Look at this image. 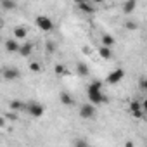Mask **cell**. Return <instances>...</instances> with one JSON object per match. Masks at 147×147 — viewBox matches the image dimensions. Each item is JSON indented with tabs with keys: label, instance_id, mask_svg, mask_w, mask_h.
Returning a JSON list of instances; mask_svg holds the SVG:
<instances>
[{
	"label": "cell",
	"instance_id": "cell-1",
	"mask_svg": "<svg viewBox=\"0 0 147 147\" xmlns=\"http://www.w3.org/2000/svg\"><path fill=\"white\" fill-rule=\"evenodd\" d=\"M87 95H88L92 106H99V104L107 102V97L102 94V82H99V80H95V82H92V83L88 85Z\"/></svg>",
	"mask_w": 147,
	"mask_h": 147
},
{
	"label": "cell",
	"instance_id": "cell-2",
	"mask_svg": "<svg viewBox=\"0 0 147 147\" xmlns=\"http://www.w3.org/2000/svg\"><path fill=\"white\" fill-rule=\"evenodd\" d=\"M43 111H45V107H43L40 102H36V100H30V102H26V109H24V113H28L30 116H33V118H40V116L43 114Z\"/></svg>",
	"mask_w": 147,
	"mask_h": 147
},
{
	"label": "cell",
	"instance_id": "cell-3",
	"mask_svg": "<svg viewBox=\"0 0 147 147\" xmlns=\"http://www.w3.org/2000/svg\"><path fill=\"white\" fill-rule=\"evenodd\" d=\"M35 24L42 30V31H52L54 30V21L47 16H36L35 18Z\"/></svg>",
	"mask_w": 147,
	"mask_h": 147
},
{
	"label": "cell",
	"instance_id": "cell-4",
	"mask_svg": "<svg viewBox=\"0 0 147 147\" xmlns=\"http://www.w3.org/2000/svg\"><path fill=\"white\" fill-rule=\"evenodd\" d=\"M145 109H147V106H145V104H140L138 100H133V102L130 104V113H131L135 118H144V116H145Z\"/></svg>",
	"mask_w": 147,
	"mask_h": 147
},
{
	"label": "cell",
	"instance_id": "cell-5",
	"mask_svg": "<svg viewBox=\"0 0 147 147\" xmlns=\"http://www.w3.org/2000/svg\"><path fill=\"white\" fill-rule=\"evenodd\" d=\"M2 76L7 82H14V80H18L21 76V73H19L18 67H2Z\"/></svg>",
	"mask_w": 147,
	"mask_h": 147
},
{
	"label": "cell",
	"instance_id": "cell-6",
	"mask_svg": "<svg viewBox=\"0 0 147 147\" xmlns=\"http://www.w3.org/2000/svg\"><path fill=\"white\" fill-rule=\"evenodd\" d=\"M80 116H82L83 119H92V118H95V106H92L90 102H88V104H83V106L80 107Z\"/></svg>",
	"mask_w": 147,
	"mask_h": 147
},
{
	"label": "cell",
	"instance_id": "cell-7",
	"mask_svg": "<svg viewBox=\"0 0 147 147\" xmlns=\"http://www.w3.org/2000/svg\"><path fill=\"white\" fill-rule=\"evenodd\" d=\"M123 78H125V69H114L111 75L107 76L106 82H107L109 85H116V83H119Z\"/></svg>",
	"mask_w": 147,
	"mask_h": 147
},
{
	"label": "cell",
	"instance_id": "cell-8",
	"mask_svg": "<svg viewBox=\"0 0 147 147\" xmlns=\"http://www.w3.org/2000/svg\"><path fill=\"white\" fill-rule=\"evenodd\" d=\"M23 57H28V55H31V52H33V43H30V42H24L23 45H19V50H18Z\"/></svg>",
	"mask_w": 147,
	"mask_h": 147
},
{
	"label": "cell",
	"instance_id": "cell-9",
	"mask_svg": "<svg viewBox=\"0 0 147 147\" xmlns=\"http://www.w3.org/2000/svg\"><path fill=\"white\" fill-rule=\"evenodd\" d=\"M76 7H78L80 11H83L85 14H94V11H95V7H94L92 4L85 2V0H82V2H78V4H76Z\"/></svg>",
	"mask_w": 147,
	"mask_h": 147
},
{
	"label": "cell",
	"instance_id": "cell-10",
	"mask_svg": "<svg viewBox=\"0 0 147 147\" xmlns=\"http://www.w3.org/2000/svg\"><path fill=\"white\" fill-rule=\"evenodd\" d=\"M28 35V30L24 26H16L14 28V40H24Z\"/></svg>",
	"mask_w": 147,
	"mask_h": 147
},
{
	"label": "cell",
	"instance_id": "cell-11",
	"mask_svg": "<svg viewBox=\"0 0 147 147\" xmlns=\"http://www.w3.org/2000/svg\"><path fill=\"white\" fill-rule=\"evenodd\" d=\"M9 107H11L12 113L14 111H24L26 109V102H23V100H11L9 102Z\"/></svg>",
	"mask_w": 147,
	"mask_h": 147
},
{
	"label": "cell",
	"instance_id": "cell-12",
	"mask_svg": "<svg viewBox=\"0 0 147 147\" xmlns=\"http://www.w3.org/2000/svg\"><path fill=\"white\" fill-rule=\"evenodd\" d=\"M59 100H61V104H64V106H73V104H75V99H73L67 92H61Z\"/></svg>",
	"mask_w": 147,
	"mask_h": 147
},
{
	"label": "cell",
	"instance_id": "cell-13",
	"mask_svg": "<svg viewBox=\"0 0 147 147\" xmlns=\"http://www.w3.org/2000/svg\"><path fill=\"white\" fill-rule=\"evenodd\" d=\"M5 50H7V52H18V50H19V42L14 40V38L7 40V42H5Z\"/></svg>",
	"mask_w": 147,
	"mask_h": 147
},
{
	"label": "cell",
	"instance_id": "cell-14",
	"mask_svg": "<svg viewBox=\"0 0 147 147\" xmlns=\"http://www.w3.org/2000/svg\"><path fill=\"white\" fill-rule=\"evenodd\" d=\"M76 73H78L80 76L85 78V76H88V73H90V71H88V66H87L85 62H78V64H76Z\"/></svg>",
	"mask_w": 147,
	"mask_h": 147
},
{
	"label": "cell",
	"instance_id": "cell-15",
	"mask_svg": "<svg viewBox=\"0 0 147 147\" xmlns=\"http://www.w3.org/2000/svg\"><path fill=\"white\" fill-rule=\"evenodd\" d=\"M135 7H137V2H135V0H128V2H125V4H123V11H125V14L133 12V11H135Z\"/></svg>",
	"mask_w": 147,
	"mask_h": 147
},
{
	"label": "cell",
	"instance_id": "cell-16",
	"mask_svg": "<svg viewBox=\"0 0 147 147\" xmlns=\"http://www.w3.org/2000/svg\"><path fill=\"white\" fill-rule=\"evenodd\" d=\"M111 45H114V36L104 33V35H102V47H107V49H109Z\"/></svg>",
	"mask_w": 147,
	"mask_h": 147
},
{
	"label": "cell",
	"instance_id": "cell-17",
	"mask_svg": "<svg viewBox=\"0 0 147 147\" xmlns=\"http://www.w3.org/2000/svg\"><path fill=\"white\" fill-rule=\"evenodd\" d=\"M0 5H2L5 11H12V9L18 7V4L14 2V0H2V2H0Z\"/></svg>",
	"mask_w": 147,
	"mask_h": 147
},
{
	"label": "cell",
	"instance_id": "cell-18",
	"mask_svg": "<svg viewBox=\"0 0 147 147\" xmlns=\"http://www.w3.org/2000/svg\"><path fill=\"white\" fill-rule=\"evenodd\" d=\"M99 55H100L102 59H111V57H113V52H111V49H107V47H100V49H99Z\"/></svg>",
	"mask_w": 147,
	"mask_h": 147
},
{
	"label": "cell",
	"instance_id": "cell-19",
	"mask_svg": "<svg viewBox=\"0 0 147 147\" xmlns=\"http://www.w3.org/2000/svg\"><path fill=\"white\" fill-rule=\"evenodd\" d=\"M54 71H55V75H66L67 73V69H66V66L64 64H55V67H54Z\"/></svg>",
	"mask_w": 147,
	"mask_h": 147
},
{
	"label": "cell",
	"instance_id": "cell-20",
	"mask_svg": "<svg viewBox=\"0 0 147 147\" xmlns=\"http://www.w3.org/2000/svg\"><path fill=\"white\" fill-rule=\"evenodd\" d=\"M75 147H90V145H88V142L85 138H76L75 140Z\"/></svg>",
	"mask_w": 147,
	"mask_h": 147
},
{
	"label": "cell",
	"instance_id": "cell-21",
	"mask_svg": "<svg viewBox=\"0 0 147 147\" xmlns=\"http://www.w3.org/2000/svg\"><path fill=\"white\" fill-rule=\"evenodd\" d=\"M30 69H31L33 73H40V71H42V64H40V62H31V64H30Z\"/></svg>",
	"mask_w": 147,
	"mask_h": 147
},
{
	"label": "cell",
	"instance_id": "cell-22",
	"mask_svg": "<svg viewBox=\"0 0 147 147\" xmlns=\"http://www.w3.org/2000/svg\"><path fill=\"white\" fill-rule=\"evenodd\" d=\"M4 119H5V121H16L18 116H16V113H5V114H4Z\"/></svg>",
	"mask_w": 147,
	"mask_h": 147
},
{
	"label": "cell",
	"instance_id": "cell-23",
	"mask_svg": "<svg viewBox=\"0 0 147 147\" xmlns=\"http://www.w3.org/2000/svg\"><path fill=\"white\" fill-rule=\"evenodd\" d=\"M125 26H126V30H137V26H138V24H137L135 21H126V24H125Z\"/></svg>",
	"mask_w": 147,
	"mask_h": 147
},
{
	"label": "cell",
	"instance_id": "cell-24",
	"mask_svg": "<svg viewBox=\"0 0 147 147\" xmlns=\"http://www.w3.org/2000/svg\"><path fill=\"white\" fill-rule=\"evenodd\" d=\"M45 49H47V52H54V50H55V45H54V42H50V40H49V42L45 43Z\"/></svg>",
	"mask_w": 147,
	"mask_h": 147
},
{
	"label": "cell",
	"instance_id": "cell-25",
	"mask_svg": "<svg viewBox=\"0 0 147 147\" xmlns=\"http://www.w3.org/2000/svg\"><path fill=\"white\" fill-rule=\"evenodd\" d=\"M138 85H140V88H142V90H145V88H147V82H145V78H144V76L140 78V82H138Z\"/></svg>",
	"mask_w": 147,
	"mask_h": 147
},
{
	"label": "cell",
	"instance_id": "cell-26",
	"mask_svg": "<svg viewBox=\"0 0 147 147\" xmlns=\"http://www.w3.org/2000/svg\"><path fill=\"white\" fill-rule=\"evenodd\" d=\"M5 125H7V121L4 118H0V128H5Z\"/></svg>",
	"mask_w": 147,
	"mask_h": 147
},
{
	"label": "cell",
	"instance_id": "cell-27",
	"mask_svg": "<svg viewBox=\"0 0 147 147\" xmlns=\"http://www.w3.org/2000/svg\"><path fill=\"white\" fill-rule=\"evenodd\" d=\"M125 147H135V144H133V142H131V140H128V142H126V144H125Z\"/></svg>",
	"mask_w": 147,
	"mask_h": 147
},
{
	"label": "cell",
	"instance_id": "cell-28",
	"mask_svg": "<svg viewBox=\"0 0 147 147\" xmlns=\"http://www.w3.org/2000/svg\"><path fill=\"white\" fill-rule=\"evenodd\" d=\"M0 28H2V21H0Z\"/></svg>",
	"mask_w": 147,
	"mask_h": 147
}]
</instances>
